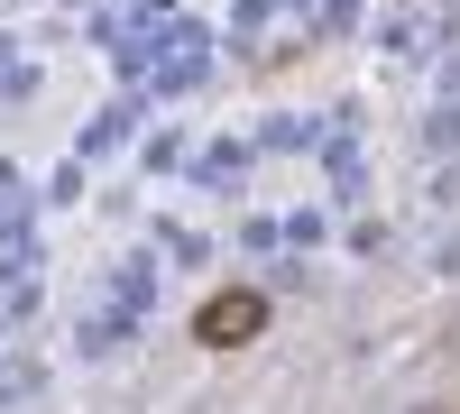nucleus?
I'll return each mask as SVG.
<instances>
[{
	"mask_svg": "<svg viewBox=\"0 0 460 414\" xmlns=\"http://www.w3.org/2000/svg\"><path fill=\"white\" fill-rule=\"evenodd\" d=\"M258 331H267V295L258 286H221V295L194 304V341L203 350H249Z\"/></svg>",
	"mask_w": 460,
	"mask_h": 414,
	"instance_id": "f257e3e1",
	"label": "nucleus"
}]
</instances>
